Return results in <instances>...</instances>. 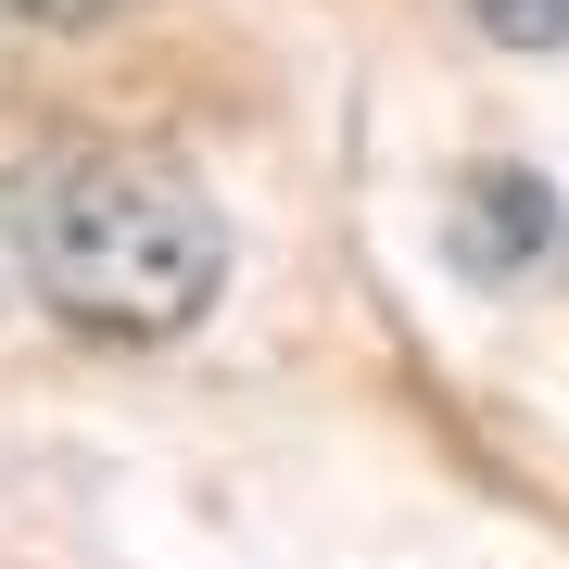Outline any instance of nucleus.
I'll use <instances>...</instances> for the list:
<instances>
[{
  "mask_svg": "<svg viewBox=\"0 0 569 569\" xmlns=\"http://www.w3.org/2000/svg\"><path fill=\"white\" fill-rule=\"evenodd\" d=\"M443 241H456L468 279H531V266H557V190L531 164H468Z\"/></svg>",
  "mask_w": 569,
  "mask_h": 569,
  "instance_id": "obj_2",
  "label": "nucleus"
},
{
  "mask_svg": "<svg viewBox=\"0 0 569 569\" xmlns=\"http://www.w3.org/2000/svg\"><path fill=\"white\" fill-rule=\"evenodd\" d=\"M0 279H13V228H0Z\"/></svg>",
  "mask_w": 569,
  "mask_h": 569,
  "instance_id": "obj_5",
  "label": "nucleus"
},
{
  "mask_svg": "<svg viewBox=\"0 0 569 569\" xmlns=\"http://www.w3.org/2000/svg\"><path fill=\"white\" fill-rule=\"evenodd\" d=\"M0 228H13V279L89 342H178L228 291L216 190L140 140H63L39 164H13Z\"/></svg>",
  "mask_w": 569,
  "mask_h": 569,
  "instance_id": "obj_1",
  "label": "nucleus"
},
{
  "mask_svg": "<svg viewBox=\"0 0 569 569\" xmlns=\"http://www.w3.org/2000/svg\"><path fill=\"white\" fill-rule=\"evenodd\" d=\"M0 13H26V26H89V13H114V0H0Z\"/></svg>",
  "mask_w": 569,
  "mask_h": 569,
  "instance_id": "obj_4",
  "label": "nucleus"
},
{
  "mask_svg": "<svg viewBox=\"0 0 569 569\" xmlns=\"http://www.w3.org/2000/svg\"><path fill=\"white\" fill-rule=\"evenodd\" d=\"M481 13V39H507V51H569V0H468Z\"/></svg>",
  "mask_w": 569,
  "mask_h": 569,
  "instance_id": "obj_3",
  "label": "nucleus"
}]
</instances>
